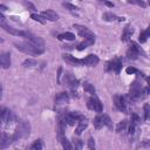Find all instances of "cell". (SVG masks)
<instances>
[{
    "label": "cell",
    "mask_w": 150,
    "mask_h": 150,
    "mask_svg": "<svg viewBox=\"0 0 150 150\" xmlns=\"http://www.w3.org/2000/svg\"><path fill=\"white\" fill-rule=\"evenodd\" d=\"M69 102V95L64 91L62 93H59L56 96H55V104L56 105H60V104H66Z\"/></svg>",
    "instance_id": "16"
},
{
    "label": "cell",
    "mask_w": 150,
    "mask_h": 150,
    "mask_svg": "<svg viewBox=\"0 0 150 150\" xmlns=\"http://www.w3.org/2000/svg\"><path fill=\"white\" fill-rule=\"evenodd\" d=\"M29 132H30V125L28 122L26 121H21L19 123V125L15 128V131L12 136V142L14 141H19L21 138H25L27 136H29Z\"/></svg>",
    "instance_id": "1"
},
{
    "label": "cell",
    "mask_w": 150,
    "mask_h": 150,
    "mask_svg": "<svg viewBox=\"0 0 150 150\" xmlns=\"http://www.w3.org/2000/svg\"><path fill=\"white\" fill-rule=\"evenodd\" d=\"M122 69V60L120 57H114L112 60H110L109 62H107L105 64V70L107 71H115V73H120Z\"/></svg>",
    "instance_id": "8"
},
{
    "label": "cell",
    "mask_w": 150,
    "mask_h": 150,
    "mask_svg": "<svg viewBox=\"0 0 150 150\" xmlns=\"http://www.w3.org/2000/svg\"><path fill=\"white\" fill-rule=\"evenodd\" d=\"M36 64H38V61L34 60V59H27V60L23 61V66L27 67V68H28V67H29V68H30V67H35Z\"/></svg>",
    "instance_id": "32"
},
{
    "label": "cell",
    "mask_w": 150,
    "mask_h": 150,
    "mask_svg": "<svg viewBox=\"0 0 150 150\" xmlns=\"http://www.w3.org/2000/svg\"><path fill=\"white\" fill-rule=\"evenodd\" d=\"M81 61H82V66L94 67V66H96V64L100 62V59H98V56L95 55V54H89V55H87L86 57L81 59Z\"/></svg>",
    "instance_id": "11"
},
{
    "label": "cell",
    "mask_w": 150,
    "mask_h": 150,
    "mask_svg": "<svg viewBox=\"0 0 150 150\" xmlns=\"http://www.w3.org/2000/svg\"><path fill=\"white\" fill-rule=\"evenodd\" d=\"M42 148H43V143H42L41 139L34 141V142L32 143V145H30V149H32V150H41Z\"/></svg>",
    "instance_id": "28"
},
{
    "label": "cell",
    "mask_w": 150,
    "mask_h": 150,
    "mask_svg": "<svg viewBox=\"0 0 150 150\" xmlns=\"http://www.w3.org/2000/svg\"><path fill=\"white\" fill-rule=\"evenodd\" d=\"M4 107H0V118H1V114H2V111H4Z\"/></svg>",
    "instance_id": "45"
},
{
    "label": "cell",
    "mask_w": 150,
    "mask_h": 150,
    "mask_svg": "<svg viewBox=\"0 0 150 150\" xmlns=\"http://www.w3.org/2000/svg\"><path fill=\"white\" fill-rule=\"evenodd\" d=\"M93 124H94V127H95V129H101V128H103V122H102V116H101V112L94 118V122H93Z\"/></svg>",
    "instance_id": "26"
},
{
    "label": "cell",
    "mask_w": 150,
    "mask_h": 150,
    "mask_svg": "<svg viewBox=\"0 0 150 150\" xmlns=\"http://www.w3.org/2000/svg\"><path fill=\"white\" fill-rule=\"evenodd\" d=\"M114 103H115V107H116L117 110H120L122 112L127 111V98H125V96L116 94L114 96Z\"/></svg>",
    "instance_id": "9"
},
{
    "label": "cell",
    "mask_w": 150,
    "mask_h": 150,
    "mask_svg": "<svg viewBox=\"0 0 150 150\" xmlns=\"http://www.w3.org/2000/svg\"><path fill=\"white\" fill-rule=\"evenodd\" d=\"M88 127V123L86 122V120H81V121H77V127L75 129V134L79 136L82 134V131H84V129Z\"/></svg>",
    "instance_id": "20"
},
{
    "label": "cell",
    "mask_w": 150,
    "mask_h": 150,
    "mask_svg": "<svg viewBox=\"0 0 150 150\" xmlns=\"http://www.w3.org/2000/svg\"><path fill=\"white\" fill-rule=\"evenodd\" d=\"M60 142H61V144H62V148H63V149L71 150V149L74 148V146H73V144H71V143H70V142H69V141L66 138V136H64V137H63V138H62Z\"/></svg>",
    "instance_id": "29"
},
{
    "label": "cell",
    "mask_w": 150,
    "mask_h": 150,
    "mask_svg": "<svg viewBox=\"0 0 150 150\" xmlns=\"http://www.w3.org/2000/svg\"><path fill=\"white\" fill-rule=\"evenodd\" d=\"M41 15L46 20H49V21H57L59 20V15L54 11H52V9H47V11L41 12Z\"/></svg>",
    "instance_id": "18"
},
{
    "label": "cell",
    "mask_w": 150,
    "mask_h": 150,
    "mask_svg": "<svg viewBox=\"0 0 150 150\" xmlns=\"http://www.w3.org/2000/svg\"><path fill=\"white\" fill-rule=\"evenodd\" d=\"M22 4H23V6H25L26 8H28L29 11H32V12H33V11H35V6H34L33 4H30V2H28L27 0H23V2H22Z\"/></svg>",
    "instance_id": "36"
},
{
    "label": "cell",
    "mask_w": 150,
    "mask_h": 150,
    "mask_svg": "<svg viewBox=\"0 0 150 150\" xmlns=\"http://www.w3.org/2000/svg\"><path fill=\"white\" fill-rule=\"evenodd\" d=\"M83 89H84L86 93H88V94H90V95H95V94H96V90H95L94 86H93L91 83H89V82H84V83H83Z\"/></svg>",
    "instance_id": "24"
},
{
    "label": "cell",
    "mask_w": 150,
    "mask_h": 150,
    "mask_svg": "<svg viewBox=\"0 0 150 150\" xmlns=\"http://www.w3.org/2000/svg\"><path fill=\"white\" fill-rule=\"evenodd\" d=\"M73 146H75L76 149H81V148H82V142H81V139L74 137V145H73Z\"/></svg>",
    "instance_id": "38"
},
{
    "label": "cell",
    "mask_w": 150,
    "mask_h": 150,
    "mask_svg": "<svg viewBox=\"0 0 150 150\" xmlns=\"http://www.w3.org/2000/svg\"><path fill=\"white\" fill-rule=\"evenodd\" d=\"M127 129H128V121H127V120H123V121L118 122L117 125H116V131H117L118 134H121V132H125Z\"/></svg>",
    "instance_id": "22"
},
{
    "label": "cell",
    "mask_w": 150,
    "mask_h": 150,
    "mask_svg": "<svg viewBox=\"0 0 150 150\" xmlns=\"http://www.w3.org/2000/svg\"><path fill=\"white\" fill-rule=\"evenodd\" d=\"M87 107L90 109V110H94V111H96V112H102V110H103V105H102V103H101V101L95 96V95H91V97H89L88 98V101H87Z\"/></svg>",
    "instance_id": "7"
},
{
    "label": "cell",
    "mask_w": 150,
    "mask_h": 150,
    "mask_svg": "<svg viewBox=\"0 0 150 150\" xmlns=\"http://www.w3.org/2000/svg\"><path fill=\"white\" fill-rule=\"evenodd\" d=\"M15 48L25 54H28V55H32V56H38V55H41L43 52H41L40 49H38L35 46H33L32 43H29L28 41L26 42H15L14 43Z\"/></svg>",
    "instance_id": "2"
},
{
    "label": "cell",
    "mask_w": 150,
    "mask_h": 150,
    "mask_svg": "<svg viewBox=\"0 0 150 150\" xmlns=\"http://www.w3.org/2000/svg\"><path fill=\"white\" fill-rule=\"evenodd\" d=\"M0 9H1V11H7V7H6L5 5H2V4H0Z\"/></svg>",
    "instance_id": "42"
},
{
    "label": "cell",
    "mask_w": 150,
    "mask_h": 150,
    "mask_svg": "<svg viewBox=\"0 0 150 150\" xmlns=\"http://www.w3.org/2000/svg\"><path fill=\"white\" fill-rule=\"evenodd\" d=\"M30 18H32L33 20H35V21H38V22H40V23H45V22H46V19H45L41 14L32 13V14H30Z\"/></svg>",
    "instance_id": "30"
},
{
    "label": "cell",
    "mask_w": 150,
    "mask_h": 150,
    "mask_svg": "<svg viewBox=\"0 0 150 150\" xmlns=\"http://www.w3.org/2000/svg\"><path fill=\"white\" fill-rule=\"evenodd\" d=\"M64 82L70 88V90H76L77 86H79V81L75 79V76H73L70 73H67L64 75Z\"/></svg>",
    "instance_id": "12"
},
{
    "label": "cell",
    "mask_w": 150,
    "mask_h": 150,
    "mask_svg": "<svg viewBox=\"0 0 150 150\" xmlns=\"http://www.w3.org/2000/svg\"><path fill=\"white\" fill-rule=\"evenodd\" d=\"M128 4H131V5H136V6H139L142 8H145L146 7V4L143 1V0H127Z\"/></svg>",
    "instance_id": "31"
},
{
    "label": "cell",
    "mask_w": 150,
    "mask_h": 150,
    "mask_svg": "<svg viewBox=\"0 0 150 150\" xmlns=\"http://www.w3.org/2000/svg\"><path fill=\"white\" fill-rule=\"evenodd\" d=\"M149 34H150V29H149V28H146L145 30H143V32L139 34L138 41H139L141 43H144V42L148 40V38H149Z\"/></svg>",
    "instance_id": "27"
},
{
    "label": "cell",
    "mask_w": 150,
    "mask_h": 150,
    "mask_svg": "<svg viewBox=\"0 0 150 150\" xmlns=\"http://www.w3.org/2000/svg\"><path fill=\"white\" fill-rule=\"evenodd\" d=\"M134 34V28L131 26H125L123 32H122V35H121V40L127 42V41H130L131 39V35Z\"/></svg>",
    "instance_id": "17"
},
{
    "label": "cell",
    "mask_w": 150,
    "mask_h": 150,
    "mask_svg": "<svg viewBox=\"0 0 150 150\" xmlns=\"http://www.w3.org/2000/svg\"><path fill=\"white\" fill-rule=\"evenodd\" d=\"M1 42H4V39H1V38H0V43H1Z\"/></svg>",
    "instance_id": "46"
},
{
    "label": "cell",
    "mask_w": 150,
    "mask_h": 150,
    "mask_svg": "<svg viewBox=\"0 0 150 150\" xmlns=\"http://www.w3.org/2000/svg\"><path fill=\"white\" fill-rule=\"evenodd\" d=\"M23 38H26L27 41L29 43H32L33 46H35L38 49H40L41 52H45V41H43L42 38L36 36V35L32 34L30 32H25V36Z\"/></svg>",
    "instance_id": "3"
},
{
    "label": "cell",
    "mask_w": 150,
    "mask_h": 150,
    "mask_svg": "<svg viewBox=\"0 0 150 150\" xmlns=\"http://www.w3.org/2000/svg\"><path fill=\"white\" fill-rule=\"evenodd\" d=\"M88 149H95V142H94V138L91 137L88 138Z\"/></svg>",
    "instance_id": "39"
},
{
    "label": "cell",
    "mask_w": 150,
    "mask_h": 150,
    "mask_svg": "<svg viewBox=\"0 0 150 150\" xmlns=\"http://www.w3.org/2000/svg\"><path fill=\"white\" fill-rule=\"evenodd\" d=\"M93 43H94V41H91V40H84V39H83V41L77 45L76 49H77V50H83V49H86L87 47L91 46Z\"/></svg>",
    "instance_id": "23"
},
{
    "label": "cell",
    "mask_w": 150,
    "mask_h": 150,
    "mask_svg": "<svg viewBox=\"0 0 150 150\" xmlns=\"http://www.w3.org/2000/svg\"><path fill=\"white\" fill-rule=\"evenodd\" d=\"M57 39L59 40H66V41H74L75 40V35L70 32H66V33H62V34H59L57 35Z\"/></svg>",
    "instance_id": "21"
},
{
    "label": "cell",
    "mask_w": 150,
    "mask_h": 150,
    "mask_svg": "<svg viewBox=\"0 0 150 150\" xmlns=\"http://www.w3.org/2000/svg\"><path fill=\"white\" fill-rule=\"evenodd\" d=\"M130 122H131L132 124H135V125H138V123H139V116H138L137 114H132Z\"/></svg>",
    "instance_id": "35"
},
{
    "label": "cell",
    "mask_w": 150,
    "mask_h": 150,
    "mask_svg": "<svg viewBox=\"0 0 150 150\" xmlns=\"http://www.w3.org/2000/svg\"><path fill=\"white\" fill-rule=\"evenodd\" d=\"M61 73H62V68L60 67L57 69V82H59V84H61Z\"/></svg>",
    "instance_id": "41"
},
{
    "label": "cell",
    "mask_w": 150,
    "mask_h": 150,
    "mask_svg": "<svg viewBox=\"0 0 150 150\" xmlns=\"http://www.w3.org/2000/svg\"><path fill=\"white\" fill-rule=\"evenodd\" d=\"M102 18H103L104 21H108V22H112V21H120V22H122V21L125 20L124 16H117V15L110 13V12H105V13H103Z\"/></svg>",
    "instance_id": "14"
},
{
    "label": "cell",
    "mask_w": 150,
    "mask_h": 150,
    "mask_svg": "<svg viewBox=\"0 0 150 150\" xmlns=\"http://www.w3.org/2000/svg\"><path fill=\"white\" fill-rule=\"evenodd\" d=\"M62 59H63L68 64H71V66H82L81 59H76L75 56H73V55H70V54H63V55H62Z\"/></svg>",
    "instance_id": "15"
},
{
    "label": "cell",
    "mask_w": 150,
    "mask_h": 150,
    "mask_svg": "<svg viewBox=\"0 0 150 150\" xmlns=\"http://www.w3.org/2000/svg\"><path fill=\"white\" fill-rule=\"evenodd\" d=\"M0 27H1L2 29H5L7 33L12 34V35L21 36V38L25 36V30H20V29H18V28H14V27L9 26L8 23H6V22H4V21H0Z\"/></svg>",
    "instance_id": "10"
},
{
    "label": "cell",
    "mask_w": 150,
    "mask_h": 150,
    "mask_svg": "<svg viewBox=\"0 0 150 150\" xmlns=\"http://www.w3.org/2000/svg\"><path fill=\"white\" fill-rule=\"evenodd\" d=\"M12 142V137H9L6 132H0V149L7 148Z\"/></svg>",
    "instance_id": "19"
},
{
    "label": "cell",
    "mask_w": 150,
    "mask_h": 150,
    "mask_svg": "<svg viewBox=\"0 0 150 150\" xmlns=\"http://www.w3.org/2000/svg\"><path fill=\"white\" fill-rule=\"evenodd\" d=\"M141 94H142L141 84L138 83V81H137V80H135V81L131 83V86H130V90H129L128 98H129L130 101L135 102V101H137V100L142 98V95H141Z\"/></svg>",
    "instance_id": "4"
},
{
    "label": "cell",
    "mask_w": 150,
    "mask_h": 150,
    "mask_svg": "<svg viewBox=\"0 0 150 150\" xmlns=\"http://www.w3.org/2000/svg\"><path fill=\"white\" fill-rule=\"evenodd\" d=\"M101 116H102V122H103V127L105 125L108 129H112V122H111V120H110V117L108 116V115H105V114H101Z\"/></svg>",
    "instance_id": "25"
},
{
    "label": "cell",
    "mask_w": 150,
    "mask_h": 150,
    "mask_svg": "<svg viewBox=\"0 0 150 150\" xmlns=\"http://www.w3.org/2000/svg\"><path fill=\"white\" fill-rule=\"evenodd\" d=\"M9 67H11V54L7 52L0 54V68L8 69Z\"/></svg>",
    "instance_id": "13"
},
{
    "label": "cell",
    "mask_w": 150,
    "mask_h": 150,
    "mask_svg": "<svg viewBox=\"0 0 150 150\" xmlns=\"http://www.w3.org/2000/svg\"><path fill=\"white\" fill-rule=\"evenodd\" d=\"M125 71H127V74H139V71L134 67H128L125 69Z\"/></svg>",
    "instance_id": "37"
},
{
    "label": "cell",
    "mask_w": 150,
    "mask_h": 150,
    "mask_svg": "<svg viewBox=\"0 0 150 150\" xmlns=\"http://www.w3.org/2000/svg\"><path fill=\"white\" fill-rule=\"evenodd\" d=\"M2 98V84H0V101Z\"/></svg>",
    "instance_id": "43"
},
{
    "label": "cell",
    "mask_w": 150,
    "mask_h": 150,
    "mask_svg": "<svg viewBox=\"0 0 150 150\" xmlns=\"http://www.w3.org/2000/svg\"><path fill=\"white\" fill-rule=\"evenodd\" d=\"M0 19H1V20H5V15H4L1 12H0Z\"/></svg>",
    "instance_id": "44"
},
{
    "label": "cell",
    "mask_w": 150,
    "mask_h": 150,
    "mask_svg": "<svg viewBox=\"0 0 150 150\" xmlns=\"http://www.w3.org/2000/svg\"><path fill=\"white\" fill-rule=\"evenodd\" d=\"M63 6H64L68 11H70V12L79 11V7H77V6H75V5H73V4H69V2H63Z\"/></svg>",
    "instance_id": "33"
},
{
    "label": "cell",
    "mask_w": 150,
    "mask_h": 150,
    "mask_svg": "<svg viewBox=\"0 0 150 150\" xmlns=\"http://www.w3.org/2000/svg\"><path fill=\"white\" fill-rule=\"evenodd\" d=\"M74 28H76V30L79 32V35L81 38H83L84 40H91V41L95 42V34L90 29H88L84 26L77 25V23H74Z\"/></svg>",
    "instance_id": "5"
},
{
    "label": "cell",
    "mask_w": 150,
    "mask_h": 150,
    "mask_svg": "<svg viewBox=\"0 0 150 150\" xmlns=\"http://www.w3.org/2000/svg\"><path fill=\"white\" fill-rule=\"evenodd\" d=\"M100 1H101L102 4H104L105 6H108V7H111V8L114 7V4H112V2H110V1H108V0H100Z\"/></svg>",
    "instance_id": "40"
},
{
    "label": "cell",
    "mask_w": 150,
    "mask_h": 150,
    "mask_svg": "<svg viewBox=\"0 0 150 150\" xmlns=\"http://www.w3.org/2000/svg\"><path fill=\"white\" fill-rule=\"evenodd\" d=\"M143 110H144V121H146L148 118H149V112H150V107H149V104L148 103H145L144 105H143Z\"/></svg>",
    "instance_id": "34"
},
{
    "label": "cell",
    "mask_w": 150,
    "mask_h": 150,
    "mask_svg": "<svg viewBox=\"0 0 150 150\" xmlns=\"http://www.w3.org/2000/svg\"><path fill=\"white\" fill-rule=\"evenodd\" d=\"M141 54L144 55V52L142 50V48L136 43V42H132L131 41V45L129 47V49L127 50V57L129 60H136Z\"/></svg>",
    "instance_id": "6"
}]
</instances>
